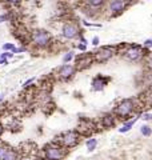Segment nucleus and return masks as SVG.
<instances>
[{"instance_id": "f257e3e1", "label": "nucleus", "mask_w": 152, "mask_h": 160, "mask_svg": "<svg viewBox=\"0 0 152 160\" xmlns=\"http://www.w3.org/2000/svg\"><path fill=\"white\" fill-rule=\"evenodd\" d=\"M67 155V148L60 146L59 143H49L43 149L44 160H63Z\"/></svg>"}, {"instance_id": "f03ea898", "label": "nucleus", "mask_w": 152, "mask_h": 160, "mask_svg": "<svg viewBox=\"0 0 152 160\" xmlns=\"http://www.w3.org/2000/svg\"><path fill=\"white\" fill-rule=\"evenodd\" d=\"M29 40L33 44L35 47L38 48H47L48 46H51V42H52V36L48 31L45 29H35L29 35Z\"/></svg>"}, {"instance_id": "7ed1b4c3", "label": "nucleus", "mask_w": 152, "mask_h": 160, "mask_svg": "<svg viewBox=\"0 0 152 160\" xmlns=\"http://www.w3.org/2000/svg\"><path fill=\"white\" fill-rule=\"evenodd\" d=\"M79 142H80V135L78 133V131H67L62 133L59 144L63 146L64 148H73L78 146Z\"/></svg>"}, {"instance_id": "20e7f679", "label": "nucleus", "mask_w": 152, "mask_h": 160, "mask_svg": "<svg viewBox=\"0 0 152 160\" xmlns=\"http://www.w3.org/2000/svg\"><path fill=\"white\" fill-rule=\"evenodd\" d=\"M60 33H62V36L64 39L73 40L80 35V29H79V26L75 22H65L62 26V31H60Z\"/></svg>"}, {"instance_id": "39448f33", "label": "nucleus", "mask_w": 152, "mask_h": 160, "mask_svg": "<svg viewBox=\"0 0 152 160\" xmlns=\"http://www.w3.org/2000/svg\"><path fill=\"white\" fill-rule=\"evenodd\" d=\"M134 109H135V102L132 99H125L119 103V106L116 107L115 112L120 118H127L134 112Z\"/></svg>"}, {"instance_id": "423d86ee", "label": "nucleus", "mask_w": 152, "mask_h": 160, "mask_svg": "<svg viewBox=\"0 0 152 160\" xmlns=\"http://www.w3.org/2000/svg\"><path fill=\"white\" fill-rule=\"evenodd\" d=\"M143 49L138 46H131L123 52V56L125 60L128 62H139V60L143 58Z\"/></svg>"}, {"instance_id": "0eeeda50", "label": "nucleus", "mask_w": 152, "mask_h": 160, "mask_svg": "<svg viewBox=\"0 0 152 160\" xmlns=\"http://www.w3.org/2000/svg\"><path fill=\"white\" fill-rule=\"evenodd\" d=\"M76 72V68L72 64H63L58 68V78L63 82H67V80L72 79L73 75Z\"/></svg>"}, {"instance_id": "6e6552de", "label": "nucleus", "mask_w": 152, "mask_h": 160, "mask_svg": "<svg viewBox=\"0 0 152 160\" xmlns=\"http://www.w3.org/2000/svg\"><path fill=\"white\" fill-rule=\"evenodd\" d=\"M128 4H129L128 0H111L109 11L114 15H119L123 11H125V8L128 7Z\"/></svg>"}, {"instance_id": "1a4fd4ad", "label": "nucleus", "mask_w": 152, "mask_h": 160, "mask_svg": "<svg viewBox=\"0 0 152 160\" xmlns=\"http://www.w3.org/2000/svg\"><path fill=\"white\" fill-rule=\"evenodd\" d=\"M114 56V49L111 47H103L101 49H99L98 52L95 53V60L99 63H104V62H108V60Z\"/></svg>"}, {"instance_id": "9d476101", "label": "nucleus", "mask_w": 152, "mask_h": 160, "mask_svg": "<svg viewBox=\"0 0 152 160\" xmlns=\"http://www.w3.org/2000/svg\"><path fill=\"white\" fill-rule=\"evenodd\" d=\"M94 60V56H91V55H83V56H80L76 59V66L75 68L76 69H84L91 66V63H92Z\"/></svg>"}, {"instance_id": "9b49d317", "label": "nucleus", "mask_w": 152, "mask_h": 160, "mask_svg": "<svg viewBox=\"0 0 152 160\" xmlns=\"http://www.w3.org/2000/svg\"><path fill=\"white\" fill-rule=\"evenodd\" d=\"M108 80H109V78H103V76L95 78L92 80V89L94 91H101V89L105 87V84H107Z\"/></svg>"}, {"instance_id": "f8f14e48", "label": "nucleus", "mask_w": 152, "mask_h": 160, "mask_svg": "<svg viewBox=\"0 0 152 160\" xmlns=\"http://www.w3.org/2000/svg\"><path fill=\"white\" fill-rule=\"evenodd\" d=\"M101 126L104 128H111L115 126V116L114 115H104L103 118H101Z\"/></svg>"}, {"instance_id": "ddd939ff", "label": "nucleus", "mask_w": 152, "mask_h": 160, "mask_svg": "<svg viewBox=\"0 0 152 160\" xmlns=\"http://www.w3.org/2000/svg\"><path fill=\"white\" fill-rule=\"evenodd\" d=\"M135 122H136V119H134V120H129V122H125L123 126H121V128L119 129V132L120 133H124V132H128L131 128L134 127V124H135Z\"/></svg>"}, {"instance_id": "4468645a", "label": "nucleus", "mask_w": 152, "mask_h": 160, "mask_svg": "<svg viewBox=\"0 0 152 160\" xmlns=\"http://www.w3.org/2000/svg\"><path fill=\"white\" fill-rule=\"evenodd\" d=\"M104 2L105 0H87V4L91 8H99V7L103 6Z\"/></svg>"}, {"instance_id": "2eb2a0df", "label": "nucleus", "mask_w": 152, "mask_h": 160, "mask_svg": "<svg viewBox=\"0 0 152 160\" xmlns=\"http://www.w3.org/2000/svg\"><path fill=\"white\" fill-rule=\"evenodd\" d=\"M8 149H9V146H7L6 143L0 142V160H4V158H6V155L8 152Z\"/></svg>"}, {"instance_id": "dca6fc26", "label": "nucleus", "mask_w": 152, "mask_h": 160, "mask_svg": "<svg viewBox=\"0 0 152 160\" xmlns=\"http://www.w3.org/2000/svg\"><path fill=\"white\" fill-rule=\"evenodd\" d=\"M87 149L91 152V151H94V149H96V146H98V140L96 139H94V138H91V139H88L87 140Z\"/></svg>"}, {"instance_id": "f3484780", "label": "nucleus", "mask_w": 152, "mask_h": 160, "mask_svg": "<svg viewBox=\"0 0 152 160\" xmlns=\"http://www.w3.org/2000/svg\"><path fill=\"white\" fill-rule=\"evenodd\" d=\"M15 48H16V46H15L13 43H4L3 46H2V49L4 52H12L15 51Z\"/></svg>"}, {"instance_id": "a211bd4d", "label": "nucleus", "mask_w": 152, "mask_h": 160, "mask_svg": "<svg viewBox=\"0 0 152 160\" xmlns=\"http://www.w3.org/2000/svg\"><path fill=\"white\" fill-rule=\"evenodd\" d=\"M140 132L143 136H151V133H152V129L149 126H141L140 128Z\"/></svg>"}, {"instance_id": "6ab92c4d", "label": "nucleus", "mask_w": 152, "mask_h": 160, "mask_svg": "<svg viewBox=\"0 0 152 160\" xmlns=\"http://www.w3.org/2000/svg\"><path fill=\"white\" fill-rule=\"evenodd\" d=\"M73 56H75L73 51H69V52H67V53H65L64 56H63V63H64V64H68V63L71 62V60L73 59Z\"/></svg>"}, {"instance_id": "aec40b11", "label": "nucleus", "mask_w": 152, "mask_h": 160, "mask_svg": "<svg viewBox=\"0 0 152 160\" xmlns=\"http://www.w3.org/2000/svg\"><path fill=\"white\" fill-rule=\"evenodd\" d=\"M11 20V13L6 12V13H0V23H4V22H9Z\"/></svg>"}, {"instance_id": "412c9836", "label": "nucleus", "mask_w": 152, "mask_h": 160, "mask_svg": "<svg viewBox=\"0 0 152 160\" xmlns=\"http://www.w3.org/2000/svg\"><path fill=\"white\" fill-rule=\"evenodd\" d=\"M15 56V53H12V52H2L0 53V59H4V60H9V59H12Z\"/></svg>"}, {"instance_id": "4be33fe9", "label": "nucleus", "mask_w": 152, "mask_h": 160, "mask_svg": "<svg viewBox=\"0 0 152 160\" xmlns=\"http://www.w3.org/2000/svg\"><path fill=\"white\" fill-rule=\"evenodd\" d=\"M2 2L8 4V6H18V4L22 3V0H2Z\"/></svg>"}, {"instance_id": "5701e85b", "label": "nucleus", "mask_w": 152, "mask_h": 160, "mask_svg": "<svg viewBox=\"0 0 152 160\" xmlns=\"http://www.w3.org/2000/svg\"><path fill=\"white\" fill-rule=\"evenodd\" d=\"M35 82V78H31V79H28L27 82H25L24 84H23V88H28L29 86H31V84Z\"/></svg>"}, {"instance_id": "b1692460", "label": "nucleus", "mask_w": 152, "mask_h": 160, "mask_svg": "<svg viewBox=\"0 0 152 160\" xmlns=\"http://www.w3.org/2000/svg\"><path fill=\"white\" fill-rule=\"evenodd\" d=\"M27 51V48L25 47H16L15 48V51H13V53H22V52H25Z\"/></svg>"}, {"instance_id": "393cba45", "label": "nucleus", "mask_w": 152, "mask_h": 160, "mask_svg": "<svg viewBox=\"0 0 152 160\" xmlns=\"http://www.w3.org/2000/svg\"><path fill=\"white\" fill-rule=\"evenodd\" d=\"M144 47H147V48L152 47V39H147V40H144Z\"/></svg>"}, {"instance_id": "a878e982", "label": "nucleus", "mask_w": 152, "mask_h": 160, "mask_svg": "<svg viewBox=\"0 0 152 160\" xmlns=\"http://www.w3.org/2000/svg\"><path fill=\"white\" fill-rule=\"evenodd\" d=\"M78 48L80 49V51H85V49H87V44H78Z\"/></svg>"}, {"instance_id": "bb28decb", "label": "nucleus", "mask_w": 152, "mask_h": 160, "mask_svg": "<svg viewBox=\"0 0 152 160\" xmlns=\"http://www.w3.org/2000/svg\"><path fill=\"white\" fill-rule=\"evenodd\" d=\"M4 131H6V127H4V124H3L2 122H0V136H3Z\"/></svg>"}, {"instance_id": "cd10ccee", "label": "nucleus", "mask_w": 152, "mask_h": 160, "mask_svg": "<svg viewBox=\"0 0 152 160\" xmlns=\"http://www.w3.org/2000/svg\"><path fill=\"white\" fill-rule=\"evenodd\" d=\"M143 119L144 120H152V113H144L143 115Z\"/></svg>"}, {"instance_id": "c85d7f7f", "label": "nucleus", "mask_w": 152, "mask_h": 160, "mask_svg": "<svg viewBox=\"0 0 152 160\" xmlns=\"http://www.w3.org/2000/svg\"><path fill=\"white\" fill-rule=\"evenodd\" d=\"M92 44H94V46H98V44H99V38L98 36H95L92 39Z\"/></svg>"}, {"instance_id": "c756f323", "label": "nucleus", "mask_w": 152, "mask_h": 160, "mask_svg": "<svg viewBox=\"0 0 152 160\" xmlns=\"http://www.w3.org/2000/svg\"><path fill=\"white\" fill-rule=\"evenodd\" d=\"M3 100H4V95H3V93H0V103H2Z\"/></svg>"}, {"instance_id": "7c9ffc66", "label": "nucleus", "mask_w": 152, "mask_h": 160, "mask_svg": "<svg viewBox=\"0 0 152 160\" xmlns=\"http://www.w3.org/2000/svg\"><path fill=\"white\" fill-rule=\"evenodd\" d=\"M20 160H33V159H31V158H24V159H20Z\"/></svg>"}]
</instances>
